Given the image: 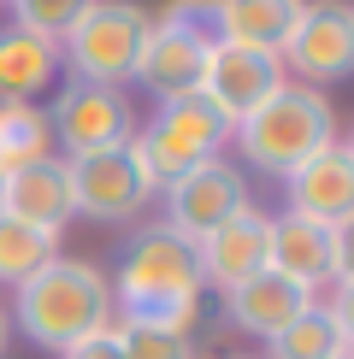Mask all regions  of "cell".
<instances>
[{
    "label": "cell",
    "mask_w": 354,
    "mask_h": 359,
    "mask_svg": "<svg viewBox=\"0 0 354 359\" xmlns=\"http://www.w3.org/2000/svg\"><path fill=\"white\" fill-rule=\"evenodd\" d=\"M18 324L36 348H77L83 336L112 330V283L83 259H48L18 289Z\"/></svg>",
    "instance_id": "2"
},
{
    "label": "cell",
    "mask_w": 354,
    "mask_h": 359,
    "mask_svg": "<svg viewBox=\"0 0 354 359\" xmlns=\"http://www.w3.org/2000/svg\"><path fill=\"white\" fill-rule=\"evenodd\" d=\"M48 136H53L48 118L29 107V100H0V177L48 159Z\"/></svg>",
    "instance_id": "18"
},
{
    "label": "cell",
    "mask_w": 354,
    "mask_h": 359,
    "mask_svg": "<svg viewBox=\"0 0 354 359\" xmlns=\"http://www.w3.org/2000/svg\"><path fill=\"white\" fill-rule=\"evenodd\" d=\"M295 6H319V0H295Z\"/></svg>",
    "instance_id": "27"
},
{
    "label": "cell",
    "mask_w": 354,
    "mask_h": 359,
    "mask_svg": "<svg viewBox=\"0 0 354 359\" xmlns=\"http://www.w3.org/2000/svg\"><path fill=\"white\" fill-rule=\"evenodd\" d=\"M343 359H354V353H343Z\"/></svg>",
    "instance_id": "30"
},
{
    "label": "cell",
    "mask_w": 354,
    "mask_h": 359,
    "mask_svg": "<svg viewBox=\"0 0 354 359\" xmlns=\"http://www.w3.org/2000/svg\"><path fill=\"white\" fill-rule=\"evenodd\" d=\"M159 194L171 201V230L189 236V242H206L225 218H236L248 206L242 171L225 165V159H201V165H189L177 183H166Z\"/></svg>",
    "instance_id": "8"
},
{
    "label": "cell",
    "mask_w": 354,
    "mask_h": 359,
    "mask_svg": "<svg viewBox=\"0 0 354 359\" xmlns=\"http://www.w3.org/2000/svg\"><path fill=\"white\" fill-rule=\"evenodd\" d=\"M118 348H124V359H195V341L183 330H159V324H136V318L118 324Z\"/></svg>",
    "instance_id": "22"
},
{
    "label": "cell",
    "mask_w": 354,
    "mask_h": 359,
    "mask_svg": "<svg viewBox=\"0 0 354 359\" xmlns=\"http://www.w3.org/2000/svg\"><path fill=\"white\" fill-rule=\"evenodd\" d=\"M236 142H242V154L254 159L260 171L289 177V171H301L324 142H336V112H331V100H324L319 88L284 83L272 100H260V107L236 124Z\"/></svg>",
    "instance_id": "3"
},
{
    "label": "cell",
    "mask_w": 354,
    "mask_h": 359,
    "mask_svg": "<svg viewBox=\"0 0 354 359\" xmlns=\"http://www.w3.org/2000/svg\"><path fill=\"white\" fill-rule=\"evenodd\" d=\"M331 277L336 283H354V218H343L331 230Z\"/></svg>",
    "instance_id": "23"
},
{
    "label": "cell",
    "mask_w": 354,
    "mask_h": 359,
    "mask_svg": "<svg viewBox=\"0 0 354 359\" xmlns=\"http://www.w3.org/2000/svg\"><path fill=\"white\" fill-rule=\"evenodd\" d=\"M301 71L307 83H343L354 77V6H336V0H319V6L301 12L289 48L277 53Z\"/></svg>",
    "instance_id": "10"
},
{
    "label": "cell",
    "mask_w": 354,
    "mask_h": 359,
    "mask_svg": "<svg viewBox=\"0 0 354 359\" xmlns=\"http://www.w3.org/2000/svg\"><path fill=\"white\" fill-rule=\"evenodd\" d=\"M59 71V48L24 29H0V100H29Z\"/></svg>",
    "instance_id": "17"
},
{
    "label": "cell",
    "mask_w": 354,
    "mask_h": 359,
    "mask_svg": "<svg viewBox=\"0 0 354 359\" xmlns=\"http://www.w3.org/2000/svg\"><path fill=\"white\" fill-rule=\"evenodd\" d=\"M284 183H289V212L295 218H313L324 230H336L343 218H354V154L343 142H324Z\"/></svg>",
    "instance_id": "13"
},
{
    "label": "cell",
    "mask_w": 354,
    "mask_h": 359,
    "mask_svg": "<svg viewBox=\"0 0 354 359\" xmlns=\"http://www.w3.org/2000/svg\"><path fill=\"white\" fill-rule=\"evenodd\" d=\"M307 306H313V289H301V283H289L277 271H260V277H248L242 289L225 294V312L254 336H277L289 318H301Z\"/></svg>",
    "instance_id": "15"
},
{
    "label": "cell",
    "mask_w": 354,
    "mask_h": 359,
    "mask_svg": "<svg viewBox=\"0 0 354 359\" xmlns=\"http://www.w3.org/2000/svg\"><path fill=\"white\" fill-rule=\"evenodd\" d=\"M48 130H53V142L77 159V154H100V147H124L130 136H136V118H130V100L118 95V88L71 77L65 95L53 100Z\"/></svg>",
    "instance_id": "7"
},
{
    "label": "cell",
    "mask_w": 354,
    "mask_h": 359,
    "mask_svg": "<svg viewBox=\"0 0 354 359\" xmlns=\"http://www.w3.org/2000/svg\"><path fill=\"white\" fill-rule=\"evenodd\" d=\"M201 253V277L218 283V289H242L248 277L272 271V218H260L254 206H242L236 218H225L206 242H195Z\"/></svg>",
    "instance_id": "11"
},
{
    "label": "cell",
    "mask_w": 354,
    "mask_h": 359,
    "mask_svg": "<svg viewBox=\"0 0 354 359\" xmlns=\"http://www.w3.org/2000/svg\"><path fill=\"white\" fill-rule=\"evenodd\" d=\"M201 253L189 236H177L171 224H154L136 242L124 248V265H118V301H124V318L136 324H159V330H183L195 324L201 306Z\"/></svg>",
    "instance_id": "1"
},
{
    "label": "cell",
    "mask_w": 354,
    "mask_h": 359,
    "mask_svg": "<svg viewBox=\"0 0 354 359\" xmlns=\"http://www.w3.org/2000/svg\"><path fill=\"white\" fill-rule=\"evenodd\" d=\"M65 183H71V206L95 224H130L142 212V201L154 194L136 147H100V154H77L65 159Z\"/></svg>",
    "instance_id": "6"
},
{
    "label": "cell",
    "mask_w": 354,
    "mask_h": 359,
    "mask_svg": "<svg viewBox=\"0 0 354 359\" xmlns=\"http://www.w3.org/2000/svg\"><path fill=\"white\" fill-rule=\"evenodd\" d=\"M6 336H12V318H6V306H0V353H6Z\"/></svg>",
    "instance_id": "26"
},
{
    "label": "cell",
    "mask_w": 354,
    "mask_h": 359,
    "mask_svg": "<svg viewBox=\"0 0 354 359\" xmlns=\"http://www.w3.org/2000/svg\"><path fill=\"white\" fill-rule=\"evenodd\" d=\"M0 218L24 224V230H41V236H59L77 206H71V183H65V159H36L24 171H6L0 177Z\"/></svg>",
    "instance_id": "12"
},
{
    "label": "cell",
    "mask_w": 354,
    "mask_h": 359,
    "mask_svg": "<svg viewBox=\"0 0 354 359\" xmlns=\"http://www.w3.org/2000/svg\"><path fill=\"white\" fill-rule=\"evenodd\" d=\"M266 348H272V359H343V336L324 306H307L277 336H266Z\"/></svg>",
    "instance_id": "19"
},
{
    "label": "cell",
    "mask_w": 354,
    "mask_h": 359,
    "mask_svg": "<svg viewBox=\"0 0 354 359\" xmlns=\"http://www.w3.org/2000/svg\"><path fill=\"white\" fill-rule=\"evenodd\" d=\"M230 136H236V124L206 95H183V100H166V107L154 112V124H148L142 136H130V147H136L148 183H154V194H159L166 183H177L189 165L218 159V147H225Z\"/></svg>",
    "instance_id": "4"
},
{
    "label": "cell",
    "mask_w": 354,
    "mask_h": 359,
    "mask_svg": "<svg viewBox=\"0 0 354 359\" xmlns=\"http://www.w3.org/2000/svg\"><path fill=\"white\" fill-rule=\"evenodd\" d=\"M230 359H254V353H230Z\"/></svg>",
    "instance_id": "28"
},
{
    "label": "cell",
    "mask_w": 354,
    "mask_h": 359,
    "mask_svg": "<svg viewBox=\"0 0 354 359\" xmlns=\"http://www.w3.org/2000/svg\"><path fill=\"white\" fill-rule=\"evenodd\" d=\"M272 271L301 283V289H319V283H331V230L313 218H272Z\"/></svg>",
    "instance_id": "16"
},
{
    "label": "cell",
    "mask_w": 354,
    "mask_h": 359,
    "mask_svg": "<svg viewBox=\"0 0 354 359\" xmlns=\"http://www.w3.org/2000/svg\"><path fill=\"white\" fill-rule=\"evenodd\" d=\"M59 359H124V348H118V330H95V336H83L77 348H65Z\"/></svg>",
    "instance_id": "25"
},
{
    "label": "cell",
    "mask_w": 354,
    "mask_h": 359,
    "mask_svg": "<svg viewBox=\"0 0 354 359\" xmlns=\"http://www.w3.org/2000/svg\"><path fill=\"white\" fill-rule=\"evenodd\" d=\"M301 12H307V6H295V0H218L213 36L277 59V53L289 48V36H295V24H301Z\"/></svg>",
    "instance_id": "14"
},
{
    "label": "cell",
    "mask_w": 354,
    "mask_h": 359,
    "mask_svg": "<svg viewBox=\"0 0 354 359\" xmlns=\"http://www.w3.org/2000/svg\"><path fill=\"white\" fill-rule=\"evenodd\" d=\"M148 18L142 6L130 0H95V6L77 18V29L65 36V53L77 83H100V88H118V83H136V65H142V48H148Z\"/></svg>",
    "instance_id": "5"
},
{
    "label": "cell",
    "mask_w": 354,
    "mask_h": 359,
    "mask_svg": "<svg viewBox=\"0 0 354 359\" xmlns=\"http://www.w3.org/2000/svg\"><path fill=\"white\" fill-rule=\"evenodd\" d=\"M348 154H354V142H348Z\"/></svg>",
    "instance_id": "29"
},
{
    "label": "cell",
    "mask_w": 354,
    "mask_h": 359,
    "mask_svg": "<svg viewBox=\"0 0 354 359\" xmlns=\"http://www.w3.org/2000/svg\"><path fill=\"white\" fill-rule=\"evenodd\" d=\"M53 248H59V236H41V230H24V224L0 218V283L6 289H24L48 259H59Z\"/></svg>",
    "instance_id": "20"
},
{
    "label": "cell",
    "mask_w": 354,
    "mask_h": 359,
    "mask_svg": "<svg viewBox=\"0 0 354 359\" xmlns=\"http://www.w3.org/2000/svg\"><path fill=\"white\" fill-rule=\"evenodd\" d=\"M331 324H336V336H343V353H354V283H336V294H331Z\"/></svg>",
    "instance_id": "24"
},
{
    "label": "cell",
    "mask_w": 354,
    "mask_h": 359,
    "mask_svg": "<svg viewBox=\"0 0 354 359\" xmlns=\"http://www.w3.org/2000/svg\"><path fill=\"white\" fill-rule=\"evenodd\" d=\"M284 88V59L254 53V48H236V41H213L201 65V95L213 100L230 124H242L260 100H272Z\"/></svg>",
    "instance_id": "9"
},
{
    "label": "cell",
    "mask_w": 354,
    "mask_h": 359,
    "mask_svg": "<svg viewBox=\"0 0 354 359\" xmlns=\"http://www.w3.org/2000/svg\"><path fill=\"white\" fill-rule=\"evenodd\" d=\"M95 6V0H12V29H24V36H36V41H65L71 29H77V18Z\"/></svg>",
    "instance_id": "21"
}]
</instances>
